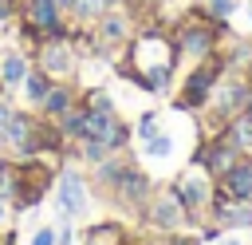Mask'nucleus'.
Wrapping results in <instances>:
<instances>
[{
  "label": "nucleus",
  "instance_id": "423d86ee",
  "mask_svg": "<svg viewBox=\"0 0 252 245\" xmlns=\"http://www.w3.org/2000/svg\"><path fill=\"white\" fill-rule=\"evenodd\" d=\"M35 126H39V115L28 111V107H16V115L0 126V154H8L12 162L43 158V150L35 142Z\"/></svg>",
  "mask_w": 252,
  "mask_h": 245
},
{
  "label": "nucleus",
  "instance_id": "4468645a",
  "mask_svg": "<svg viewBox=\"0 0 252 245\" xmlns=\"http://www.w3.org/2000/svg\"><path fill=\"white\" fill-rule=\"evenodd\" d=\"M28 71H32V51H24V47H4L0 51V91L16 95L28 79Z\"/></svg>",
  "mask_w": 252,
  "mask_h": 245
},
{
  "label": "nucleus",
  "instance_id": "b1692460",
  "mask_svg": "<svg viewBox=\"0 0 252 245\" xmlns=\"http://www.w3.org/2000/svg\"><path fill=\"white\" fill-rule=\"evenodd\" d=\"M16 16H20V0H0V28L12 24Z\"/></svg>",
  "mask_w": 252,
  "mask_h": 245
},
{
  "label": "nucleus",
  "instance_id": "6ab92c4d",
  "mask_svg": "<svg viewBox=\"0 0 252 245\" xmlns=\"http://www.w3.org/2000/svg\"><path fill=\"white\" fill-rule=\"evenodd\" d=\"M220 134L240 150V154H252V119L248 115H236V119H228L224 126H220Z\"/></svg>",
  "mask_w": 252,
  "mask_h": 245
},
{
  "label": "nucleus",
  "instance_id": "cd10ccee",
  "mask_svg": "<svg viewBox=\"0 0 252 245\" xmlns=\"http://www.w3.org/2000/svg\"><path fill=\"white\" fill-rule=\"evenodd\" d=\"M240 115H248V119H252V91H248V99H244V111H240Z\"/></svg>",
  "mask_w": 252,
  "mask_h": 245
},
{
  "label": "nucleus",
  "instance_id": "393cba45",
  "mask_svg": "<svg viewBox=\"0 0 252 245\" xmlns=\"http://www.w3.org/2000/svg\"><path fill=\"white\" fill-rule=\"evenodd\" d=\"M12 115H16V103H12V95H8V91H0V126H4Z\"/></svg>",
  "mask_w": 252,
  "mask_h": 245
},
{
  "label": "nucleus",
  "instance_id": "f03ea898",
  "mask_svg": "<svg viewBox=\"0 0 252 245\" xmlns=\"http://www.w3.org/2000/svg\"><path fill=\"white\" fill-rule=\"evenodd\" d=\"M169 36H173L177 55L185 63H201L213 51H220V40L228 36V24H213V20L197 16V12H185V16H177L169 24Z\"/></svg>",
  "mask_w": 252,
  "mask_h": 245
},
{
  "label": "nucleus",
  "instance_id": "0eeeda50",
  "mask_svg": "<svg viewBox=\"0 0 252 245\" xmlns=\"http://www.w3.org/2000/svg\"><path fill=\"white\" fill-rule=\"evenodd\" d=\"M32 63L39 71H47L51 79H79V63H83V51L75 47L71 36H55V40H39L32 47Z\"/></svg>",
  "mask_w": 252,
  "mask_h": 245
},
{
  "label": "nucleus",
  "instance_id": "aec40b11",
  "mask_svg": "<svg viewBox=\"0 0 252 245\" xmlns=\"http://www.w3.org/2000/svg\"><path fill=\"white\" fill-rule=\"evenodd\" d=\"M158 130H161V115H158V111H142L138 122H134V138L146 142V138H154Z\"/></svg>",
  "mask_w": 252,
  "mask_h": 245
},
{
  "label": "nucleus",
  "instance_id": "39448f33",
  "mask_svg": "<svg viewBox=\"0 0 252 245\" xmlns=\"http://www.w3.org/2000/svg\"><path fill=\"white\" fill-rule=\"evenodd\" d=\"M173 194H177V202L185 205V217H189V225L193 229H201L205 221H209V202H213V190H217V182L201 170V166H185L173 182Z\"/></svg>",
  "mask_w": 252,
  "mask_h": 245
},
{
  "label": "nucleus",
  "instance_id": "f8f14e48",
  "mask_svg": "<svg viewBox=\"0 0 252 245\" xmlns=\"http://www.w3.org/2000/svg\"><path fill=\"white\" fill-rule=\"evenodd\" d=\"M209 221H213L220 233H240V229H252V202H236V198H228L224 190H213V202H209Z\"/></svg>",
  "mask_w": 252,
  "mask_h": 245
},
{
  "label": "nucleus",
  "instance_id": "412c9836",
  "mask_svg": "<svg viewBox=\"0 0 252 245\" xmlns=\"http://www.w3.org/2000/svg\"><path fill=\"white\" fill-rule=\"evenodd\" d=\"M142 150H146L150 158H169V154H173V134H169V130H158L154 138L142 142Z\"/></svg>",
  "mask_w": 252,
  "mask_h": 245
},
{
  "label": "nucleus",
  "instance_id": "a878e982",
  "mask_svg": "<svg viewBox=\"0 0 252 245\" xmlns=\"http://www.w3.org/2000/svg\"><path fill=\"white\" fill-rule=\"evenodd\" d=\"M169 0H134V8H138V16H154L158 8H165Z\"/></svg>",
  "mask_w": 252,
  "mask_h": 245
},
{
  "label": "nucleus",
  "instance_id": "9b49d317",
  "mask_svg": "<svg viewBox=\"0 0 252 245\" xmlns=\"http://www.w3.org/2000/svg\"><path fill=\"white\" fill-rule=\"evenodd\" d=\"M236 158H244L220 130H213V134H201L197 138V146H193V154H189V166H201L213 182L224 174V170H232L236 166Z\"/></svg>",
  "mask_w": 252,
  "mask_h": 245
},
{
  "label": "nucleus",
  "instance_id": "5701e85b",
  "mask_svg": "<svg viewBox=\"0 0 252 245\" xmlns=\"http://www.w3.org/2000/svg\"><path fill=\"white\" fill-rule=\"evenodd\" d=\"M28 245H59V241H55V229H51V225H39Z\"/></svg>",
  "mask_w": 252,
  "mask_h": 245
},
{
  "label": "nucleus",
  "instance_id": "f257e3e1",
  "mask_svg": "<svg viewBox=\"0 0 252 245\" xmlns=\"http://www.w3.org/2000/svg\"><path fill=\"white\" fill-rule=\"evenodd\" d=\"M177 67H181V55L169 28H158L150 20H142V28L134 32V40L118 59V71L150 95H169L177 83Z\"/></svg>",
  "mask_w": 252,
  "mask_h": 245
},
{
  "label": "nucleus",
  "instance_id": "dca6fc26",
  "mask_svg": "<svg viewBox=\"0 0 252 245\" xmlns=\"http://www.w3.org/2000/svg\"><path fill=\"white\" fill-rule=\"evenodd\" d=\"M51 83H55V79L32 63V71H28L24 87H20V99H24V107H28V111H39V107H43V99H47V91H51Z\"/></svg>",
  "mask_w": 252,
  "mask_h": 245
},
{
  "label": "nucleus",
  "instance_id": "1a4fd4ad",
  "mask_svg": "<svg viewBox=\"0 0 252 245\" xmlns=\"http://www.w3.org/2000/svg\"><path fill=\"white\" fill-rule=\"evenodd\" d=\"M55 205H59V217H71V221H79L91 209V178L79 166L55 170Z\"/></svg>",
  "mask_w": 252,
  "mask_h": 245
},
{
  "label": "nucleus",
  "instance_id": "4be33fe9",
  "mask_svg": "<svg viewBox=\"0 0 252 245\" xmlns=\"http://www.w3.org/2000/svg\"><path fill=\"white\" fill-rule=\"evenodd\" d=\"M12 221H16V205L0 194V233H4V229H12Z\"/></svg>",
  "mask_w": 252,
  "mask_h": 245
},
{
  "label": "nucleus",
  "instance_id": "2eb2a0df",
  "mask_svg": "<svg viewBox=\"0 0 252 245\" xmlns=\"http://www.w3.org/2000/svg\"><path fill=\"white\" fill-rule=\"evenodd\" d=\"M217 190H224V194L236 198V202H252V154L236 158V166L217 178Z\"/></svg>",
  "mask_w": 252,
  "mask_h": 245
},
{
  "label": "nucleus",
  "instance_id": "20e7f679",
  "mask_svg": "<svg viewBox=\"0 0 252 245\" xmlns=\"http://www.w3.org/2000/svg\"><path fill=\"white\" fill-rule=\"evenodd\" d=\"M248 91H252V79H248L244 71H224V75H220V83H217V87H213V95H209V107L201 111V115H205L201 134H213V130H220L228 119H236V115L244 111Z\"/></svg>",
  "mask_w": 252,
  "mask_h": 245
},
{
  "label": "nucleus",
  "instance_id": "f3484780",
  "mask_svg": "<svg viewBox=\"0 0 252 245\" xmlns=\"http://www.w3.org/2000/svg\"><path fill=\"white\" fill-rule=\"evenodd\" d=\"M122 166H126V154H110V158H102L98 166H91V190H94L98 198H106V194H110V186L118 182Z\"/></svg>",
  "mask_w": 252,
  "mask_h": 245
},
{
  "label": "nucleus",
  "instance_id": "bb28decb",
  "mask_svg": "<svg viewBox=\"0 0 252 245\" xmlns=\"http://www.w3.org/2000/svg\"><path fill=\"white\" fill-rule=\"evenodd\" d=\"M102 4H106V8H130L134 0H102Z\"/></svg>",
  "mask_w": 252,
  "mask_h": 245
},
{
  "label": "nucleus",
  "instance_id": "9d476101",
  "mask_svg": "<svg viewBox=\"0 0 252 245\" xmlns=\"http://www.w3.org/2000/svg\"><path fill=\"white\" fill-rule=\"evenodd\" d=\"M138 217H142V221H146V229H154V233H177V229H185V225H189L185 205L177 202V194H173V186H169V182L154 190V198L146 202V209H142Z\"/></svg>",
  "mask_w": 252,
  "mask_h": 245
},
{
  "label": "nucleus",
  "instance_id": "c756f323",
  "mask_svg": "<svg viewBox=\"0 0 252 245\" xmlns=\"http://www.w3.org/2000/svg\"><path fill=\"white\" fill-rule=\"evenodd\" d=\"M244 12H248V24H252V0H244Z\"/></svg>",
  "mask_w": 252,
  "mask_h": 245
},
{
  "label": "nucleus",
  "instance_id": "a211bd4d",
  "mask_svg": "<svg viewBox=\"0 0 252 245\" xmlns=\"http://www.w3.org/2000/svg\"><path fill=\"white\" fill-rule=\"evenodd\" d=\"M83 245H126V225L122 221H94L83 233Z\"/></svg>",
  "mask_w": 252,
  "mask_h": 245
},
{
  "label": "nucleus",
  "instance_id": "6e6552de",
  "mask_svg": "<svg viewBox=\"0 0 252 245\" xmlns=\"http://www.w3.org/2000/svg\"><path fill=\"white\" fill-rule=\"evenodd\" d=\"M154 190H158V182L138 166V162H130L126 158V166H122V174H118V182L110 186V194H106V202L110 205H118V209H130V213H142L146 209V202L154 198Z\"/></svg>",
  "mask_w": 252,
  "mask_h": 245
},
{
  "label": "nucleus",
  "instance_id": "c85d7f7f",
  "mask_svg": "<svg viewBox=\"0 0 252 245\" xmlns=\"http://www.w3.org/2000/svg\"><path fill=\"white\" fill-rule=\"evenodd\" d=\"M224 245H244V241L240 237H224Z\"/></svg>",
  "mask_w": 252,
  "mask_h": 245
},
{
  "label": "nucleus",
  "instance_id": "ddd939ff",
  "mask_svg": "<svg viewBox=\"0 0 252 245\" xmlns=\"http://www.w3.org/2000/svg\"><path fill=\"white\" fill-rule=\"evenodd\" d=\"M79 99H83V87H79V79H55L51 83V91H47V99H43V107L35 111V115H43V119H63L71 107H79Z\"/></svg>",
  "mask_w": 252,
  "mask_h": 245
},
{
  "label": "nucleus",
  "instance_id": "7ed1b4c3",
  "mask_svg": "<svg viewBox=\"0 0 252 245\" xmlns=\"http://www.w3.org/2000/svg\"><path fill=\"white\" fill-rule=\"evenodd\" d=\"M224 71H228L224 51H213L209 59L189 63V71L181 75V83H177V91H173V107H177V111H189V115H201V111L209 107V95H213V87L220 83Z\"/></svg>",
  "mask_w": 252,
  "mask_h": 245
}]
</instances>
